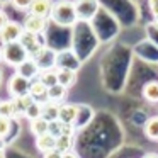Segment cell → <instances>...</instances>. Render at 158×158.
<instances>
[{"label": "cell", "instance_id": "17", "mask_svg": "<svg viewBox=\"0 0 158 158\" xmlns=\"http://www.w3.org/2000/svg\"><path fill=\"white\" fill-rule=\"evenodd\" d=\"M0 116L9 117V119H15V117L21 116L17 106H15V100L14 99H9V100H2L0 104Z\"/></svg>", "mask_w": 158, "mask_h": 158}, {"label": "cell", "instance_id": "36", "mask_svg": "<svg viewBox=\"0 0 158 158\" xmlns=\"http://www.w3.org/2000/svg\"><path fill=\"white\" fill-rule=\"evenodd\" d=\"M4 61V60H2V48H0V63Z\"/></svg>", "mask_w": 158, "mask_h": 158}, {"label": "cell", "instance_id": "5", "mask_svg": "<svg viewBox=\"0 0 158 158\" xmlns=\"http://www.w3.org/2000/svg\"><path fill=\"white\" fill-rule=\"evenodd\" d=\"M22 34H24V26L21 22H15V21H9L7 26L2 29L0 32V43L2 44H7V43H15V41H21Z\"/></svg>", "mask_w": 158, "mask_h": 158}, {"label": "cell", "instance_id": "37", "mask_svg": "<svg viewBox=\"0 0 158 158\" xmlns=\"http://www.w3.org/2000/svg\"><path fill=\"white\" fill-rule=\"evenodd\" d=\"M0 104H2V100H0Z\"/></svg>", "mask_w": 158, "mask_h": 158}, {"label": "cell", "instance_id": "1", "mask_svg": "<svg viewBox=\"0 0 158 158\" xmlns=\"http://www.w3.org/2000/svg\"><path fill=\"white\" fill-rule=\"evenodd\" d=\"M49 21L53 24L60 26V27H73L78 22V15H77L73 0H56V2H53Z\"/></svg>", "mask_w": 158, "mask_h": 158}, {"label": "cell", "instance_id": "33", "mask_svg": "<svg viewBox=\"0 0 158 158\" xmlns=\"http://www.w3.org/2000/svg\"><path fill=\"white\" fill-rule=\"evenodd\" d=\"M0 158H7V155H5V150H4V146H0Z\"/></svg>", "mask_w": 158, "mask_h": 158}, {"label": "cell", "instance_id": "11", "mask_svg": "<svg viewBox=\"0 0 158 158\" xmlns=\"http://www.w3.org/2000/svg\"><path fill=\"white\" fill-rule=\"evenodd\" d=\"M77 78H78V75H77V70L75 68L58 66V83H60V85L70 89V87H73L77 83Z\"/></svg>", "mask_w": 158, "mask_h": 158}, {"label": "cell", "instance_id": "15", "mask_svg": "<svg viewBox=\"0 0 158 158\" xmlns=\"http://www.w3.org/2000/svg\"><path fill=\"white\" fill-rule=\"evenodd\" d=\"M36 148H38L41 153H46V151H51L56 148V136H53L51 133H46L43 136L36 138Z\"/></svg>", "mask_w": 158, "mask_h": 158}, {"label": "cell", "instance_id": "27", "mask_svg": "<svg viewBox=\"0 0 158 158\" xmlns=\"http://www.w3.org/2000/svg\"><path fill=\"white\" fill-rule=\"evenodd\" d=\"M61 129H63V123L61 121H51L49 123V133L53 134V136H61Z\"/></svg>", "mask_w": 158, "mask_h": 158}, {"label": "cell", "instance_id": "12", "mask_svg": "<svg viewBox=\"0 0 158 158\" xmlns=\"http://www.w3.org/2000/svg\"><path fill=\"white\" fill-rule=\"evenodd\" d=\"M51 9H53V0H34L27 14H34V15H41V17L49 19Z\"/></svg>", "mask_w": 158, "mask_h": 158}, {"label": "cell", "instance_id": "20", "mask_svg": "<svg viewBox=\"0 0 158 158\" xmlns=\"http://www.w3.org/2000/svg\"><path fill=\"white\" fill-rule=\"evenodd\" d=\"M58 114H60V104H55V102H43V117L48 119L49 123L51 121H58Z\"/></svg>", "mask_w": 158, "mask_h": 158}, {"label": "cell", "instance_id": "2", "mask_svg": "<svg viewBox=\"0 0 158 158\" xmlns=\"http://www.w3.org/2000/svg\"><path fill=\"white\" fill-rule=\"evenodd\" d=\"M27 58H31V56H29L27 49L22 46L21 41L2 44V60H4L5 65L17 68V66H21Z\"/></svg>", "mask_w": 158, "mask_h": 158}, {"label": "cell", "instance_id": "24", "mask_svg": "<svg viewBox=\"0 0 158 158\" xmlns=\"http://www.w3.org/2000/svg\"><path fill=\"white\" fill-rule=\"evenodd\" d=\"M24 117H26L27 121H32V119H38V117H43V102H38V100H36V102L24 112Z\"/></svg>", "mask_w": 158, "mask_h": 158}, {"label": "cell", "instance_id": "35", "mask_svg": "<svg viewBox=\"0 0 158 158\" xmlns=\"http://www.w3.org/2000/svg\"><path fill=\"white\" fill-rule=\"evenodd\" d=\"M155 27L158 29V19H155Z\"/></svg>", "mask_w": 158, "mask_h": 158}, {"label": "cell", "instance_id": "10", "mask_svg": "<svg viewBox=\"0 0 158 158\" xmlns=\"http://www.w3.org/2000/svg\"><path fill=\"white\" fill-rule=\"evenodd\" d=\"M15 73H19V75H22L24 78H27V80H31V82H32V80H36L39 77L41 68H39L38 63H36L32 58H27L21 66L15 68Z\"/></svg>", "mask_w": 158, "mask_h": 158}, {"label": "cell", "instance_id": "6", "mask_svg": "<svg viewBox=\"0 0 158 158\" xmlns=\"http://www.w3.org/2000/svg\"><path fill=\"white\" fill-rule=\"evenodd\" d=\"M32 60L38 63V66L41 70H49V68H56L58 66V53L55 49L48 48V46H44L38 55L32 56Z\"/></svg>", "mask_w": 158, "mask_h": 158}, {"label": "cell", "instance_id": "22", "mask_svg": "<svg viewBox=\"0 0 158 158\" xmlns=\"http://www.w3.org/2000/svg\"><path fill=\"white\" fill-rule=\"evenodd\" d=\"M15 106H17L19 112H21V116H24V112L29 109V107L32 106V104L36 102V99L31 95V94H26V95H21V97H15Z\"/></svg>", "mask_w": 158, "mask_h": 158}, {"label": "cell", "instance_id": "25", "mask_svg": "<svg viewBox=\"0 0 158 158\" xmlns=\"http://www.w3.org/2000/svg\"><path fill=\"white\" fill-rule=\"evenodd\" d=\"M10 127H12V119L0 116V139H4V138L9 136V133H10Z\"/></svg>", "mask_w": 158, "mask_h": 158}, {"label": "cell", "instance_id": "19", "mask_svg": "<svg viewBox=\"0 0 158 158\" xmlns=\"http://www.w3.org/2000/svg\"><path fill=\"white\" fill-rule=\"evenodd\" d=\"M144 136L151 141H158V116L148 117L146 123H144Z\"/></svg>", "mask_w": 158, "mask_h": 158}, {"label": "cell", "instance_id": "34", "mask_svg": "<svg viewBox=\"0 0 158 158\" xmlns=\"http://www.w3.org/2000/svg\"><path fill=\"white\" fill-rule=\"evenodd\" d=\"M2 78H4V73H2V70H0V83H2Z\"/></svg>", "mask_w": 158, "mask_h": 158}, {"label": "cell", "instance_id": "3", "mask_svg": "<svg viewBox=\"0 0 158 158\" xmlns=\"http://www.w3.org/2000/svg\"><path fill=\"white\" fill-rule=\"evenodd\" d=\"M73 4H75L78 21H85V22L92 21L100 9L99 0H73Z\"/></svg>", "mask_w": 158, "mask_h": 158}, {"label": "cell", "instance_id": "4", "mask_svg": "<svg viewBox=\"0 0 158 158\" xmlns=\"http://www.w3.org/2000/svg\"><path fill=\"white\" fill-rule=\"evenodd\" d=\"M29 87H31V80L24 78L19 73H14L10 78L7 80V92L10 95V99H15V97H21L29 94Z\"/></svg>", "mask_w": 158, "mask_h": 158}, {"label": "cell", "instance_id": "23", "mask_svg": "<svg viewBox=\"0 0 158 158\" xmlns=\"http://www.w3.org/2000/svg\"><path fill=\"white\" fill-rule=\"evenodd\" d=\"M56 150H60L61 153L72 151L73 150V136H68V134L58 136L56 138Z\"/></svg>", "mask_w": 158, "mask_h": 158}, {"label": "cell", "instance_id": "31", "mask_svg": "<svg viewBox=\"0 0 158 158\" xmlns=\"http://www.w3.org/2000/svg\"><path fill=\"white\" fill-rule=\"evenodd\" d=\"M63 158H78V155L75 153V151H66V153H63Z\"/></svg>", "mask_w": 158, "mask_h": 158}, {"label": "cell", "instance_id": "13", "mask_svg": "<svg viewBox=\"0 0 158 158\" xmlns=\"http://www.w3.org/2000/svg\"><path fill=\"white\" fill-rule=\"evenodd\" d=\"M48 89H49V87L46 85V83H43L39 78H36V80H32V82H31L29 94H31L38 102H43V100L46 102V100H48Z\"/></svg>", "mask_w": 158, "mask_h": 158}, {"label": "cell", "instance_id": "32", "mask_svg": "<svg viewBox=\"0 0 158 158\" xmlns=\"http://www.w3.org/2000/svg\"><path fill=\"white\" fill-rule=\"evenodd\" d=\"M143 158H158V153H146Z\"/></svg>", "mask_w": 158, "mask_h": 158}, {"label": "cell", "instance_id": "30", "mask_svg": "<svg viewBox=\"0 0 158 158\" xmlns=\"http://www.w3.org/2000/svg\"><path fill=\"white\" fill-rule=\"evenodd\" d=\"M148 4H150V10L153 17L158 19V0H148Z\"/></svg>", "mask_w": 158, "mask_h": 158}, {"label": "cell", "instance_id": "21", "mask_svg": "<svg viewBox=\"0 0 158 158\" xmlns=\"http://www.w3.org/2000/svg\"><path fill=\"white\" fill-rule=\"evenodd\" d=\"M43 83H46L48 87H53L58 83V66L56 68H49V70H41L38 77Z\"/></svg>", "mask_w": 158, "mask_h": 158}, {"label": "cell", "instance_id": "9", "mask_svg": "<svg viewBox=\"0 0 158 158\" xmlns=\"http://www.w3.org/2000/svg\"><path fill=\"white\" fill-rule=\"evenodd\" d=\"M21 43H22V46L27 49V53H29L31 58L36 56L46 46L44 43H41L39 34H32V32H27V31H24V34H22V38H21Z\"/></svg>", "mask_w": 158, "mask_h": 158}, {"label": "cell", "instance_id": "18", "mask_svg": "<svg viewBox=\"0 0 158 158\" xmlns=\"http://www.w3.org/2000/svg\"><path fill=\"white\" fill-rule=\"evenodd\" d=\"M143 97L150 104H158V82L151 80V82L144 83L143 87Z\"/></svg>", "mask_w": 158, "mask_h": 158}, {"label": "cell", "instance_id": "28", "mask_svg": "<svg viewBox=\"0 0 158 158\" xmlns=\"http://www.w3.org/2000/svg\"><path fill=\"white\" fill-rule=\"evenodd\" d=\"M43 158H63V153L60 150H51V151H46V153H43Z\"/></svg>", "mask_w": 158, "mask_h": 158}, {"label": "cell", "instance_id": "29", "mask_svg": "<svg viewBox=\"0 0 158 158\" xmlns=\"http://www.w3.org/2000/svg\"><path fill=\"white\" fill-rule=\"evenodd\" d=\"M9 21H10V19H9V15L5 14V10H2V9H0V32H2V29L7 26Z\"/></svg>", "mask_w": 158, "mask_h": 158}, {"label": "cell", "instance_id": "26", "mask_svg": "<svg viewBox=\"0 0 158 158\" xmlns=\"http://www.w3.org/2000/svg\"><path fill=\"white\" fill-rule=\"evenodd\" d=\"M32 2H34V0H10L12 7L17 9V10H21V12H29Z\"/></svg>", "mask_w": 158, "mask_h": 158}, {"label": "cell", "instance_id": "14", "mask_svg": "<svg viewBox=\"0 0 158 158\" xmlns=\"http://www.w3.org/2000/svg\"><path fill=\"white\" fill-rule=\"evenodd\" d=\"M66 95H68V89L63 85H60V83H56V85L49 87L48 89V100L49 102H55V104H63L66 99Z\"/></svg>", "mask_w": 158, "mask_h": 158}, {"label": "cell", "instance_id": "8", "mask_svg": "<svg viewBox=\"0 0 158 158\" xmlns=\"http://www.w3.org/2000/svg\"><path fill=\"white\" fill-rule=\"evenodd\" d=\"M80 116V106L77 104H60V114H58V121L65 124H75L77 126V121H78Z\"/></svg>", "mask_w": 158, "mask_h": 158}, {"label": "cell", "instance_id": "16", "mask_svg": "<svg viewBox=\"0 0 158 158\" xmlns=\"http://www.w3.org/2000/svg\"><path fill=\"white\" fill-rule=\"evenodd\" d=\"M29 129L34 134V138L43 136V134L49 133V121L44 119V117H38V119L29 121Z\"/></svg>", "mask_w": 158, "mask_h": 158}, {"label": "cell", "instance_id": "7", "mask_svg": "<svg viewBox=\"0 0 158 158\" xmlns=\"http://www.w3.org/2000/svg\"><path fill=\"white\" fill-rule=\"evenodd\" d=\"M48 22H49L48 17L27 14V15H26V19H24V22H22V26H24V31L41 36V34H44V31L48 29Z\"/></svg>", "mask_w": 158, "mask_h": 158}]
</instances>
